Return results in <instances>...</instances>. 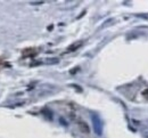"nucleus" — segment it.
Returning a JSON list of instances; mask_svg holds the SVG:
<instances>
[{"mask_svg":"<svg viewBox=\"0 0 148 138\" xmlns=\"http://www.w3.org/2000/svg\"><path fill=\"white\" fill-rule=\"evenodd\" d=\"M77 126H79V129H80L82 133H84V134H88V133L90 131L89 126H88L86 122H83V121H79V122H77Z\"/></svg>","mask_w":148,"mask_h":138,"instance_id":"f03ea898","label":"nucleus"},{"mask_svg":"<svg viewBox=\"0 0 148 138\" xmlns=\"http://www.w3.org/2000/svg\"><path fill=\"white\" fill-rule=\"evenodd\" d=\"M143 96L145 97V98H147L148 99V88H146L144 91H143Z\"/></svg>","mask_w":148,"mask_h":138,"instance_id":"20e7f679","label":"nucleus"},{"mask_svg":"<svg viewBox=\"0 0 148 138\" xmlns=\"http://www.w3.org/2000/svg\"><path fill=\"white\" fill-rule=\"evenodd\" d=\"M82 45V41H77V42H74L73 45H71L69 48H67V53H71V51H74V50H76L80 46Z\"/></svg>","mask_w":148,"mask_h":138,"instance_id":"7ed1b4c3","label":"nucleus"},{"mask_svg":"<svg viewBox=\"0 0 148 138\" xmlns=\"http://www.w3.org/2000/svg\"><path fill=\"white\" fill-rule=\"evenodd\" d=\"M92 119H93V127H95V130H96V133L98 134V135H100L101 134V122H100V120L97 118V117H95L92 115Z\"/></svg>","mask_w":148,"mask_h":138,"instance_id":"f257e3e1","label":"nucleus"}]
</instances>
